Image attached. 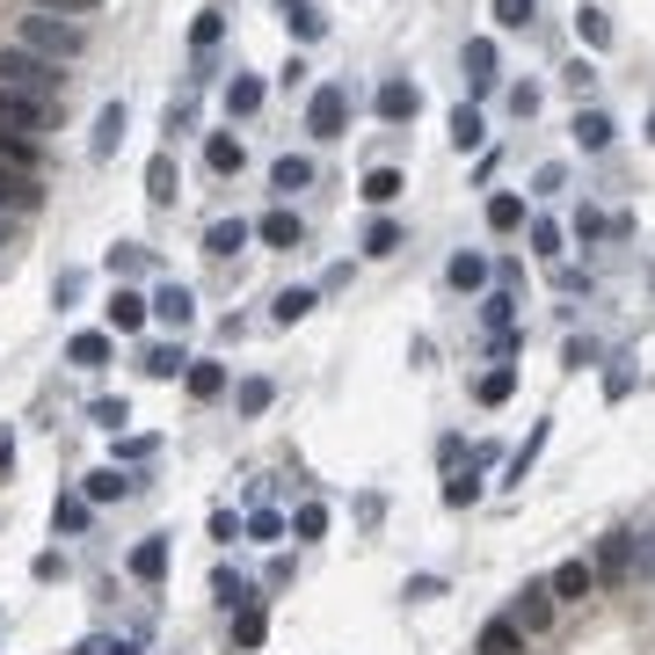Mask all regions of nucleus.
<instances>
[{
	"instance_id": "obj_54",
	"label": "nucleus",
	"mask_w": 655,
	"mask_h": 655,
	"mask_svg": "<svg viewBox=\"0 0 655 655\" xmlns=\"http://www.w3.org/2000/svg\"><path fill=\"white\" fill-rule=\"evenodd\" d=\"M510 110H518V117H532V110H539V87L518 81V87H510Z\"/></svg>"
},
{
	"instance_id": "obj_40",
	"label": "nucleus",
	"mask_w": 655,
	"mask_h": 655,
	"mask_svg": "<svg viewBox=\"0 0 655 655\" xmlns=\"http://www.w3.org/2000/svg\"><path fill=\"white\" fill-rule=\"evenodd\" d=\"M451 284H459V292H481V284H488V262L481 256H451Z\"/></svg>"
},
{
	"instance_id": "obj_32",
	"label": "nucleus",
	"mask_w": 655,
	"mask_h": 655,
	"mask_svg": "<svg viewBox=\"0 0 655 655\" xmlns=\"http://www.w3.org/2000/svg\"><path fill=\"white\" fill-rule=\"evenodd\" d=\"M183 380H190L197 401H219V394H226V372H219V364H205V357H190V372H183Z\"/></svg>"
},
{
	"instance_id": "obj_52",
	"label": "nucleus",
	"mask_w": 655,
	"mask_h": 655,
	"mask_svg": "<svg viewBox=\"0 0 655 655\" xmlns=\"http://www.w3.org/2000/svg\"><path fill=\"white\" fill-rule=\"evenodd\" d=\"M510 313H518V299H510V292H496V299L481 306V321H488V328H510Z\"/></svg>"
},
{
	"instance_id": "obj_13",
	"label": "nucleus",
	"mask_w": 655,
	"mask_h": 655,
	"mask_svg": "<svg viewBox=\"0 0 655 655\" xmlns=\"http://www.w3.org/2000/svg\"><path fill=\"white\" fill-rule=\"evenodd\" d=\"M466 87H474V95L496 87V44H488V37H466Z\"/></svg>"
},
{
	"instance_id": "obj_34",
	"label": "nucleus",
	"mask_w": 655,
	"mask_h": 655,
	"mask_svg": "<svg viewBox=\"0 0 655 655\" xmlns=\"http://www.w3.org/2000/svg\"><path fill=\"white\" fill-rule=\"evenodd\" d=\"M262 634H270V626H262V604H241V612H233V648H262Z\"/></svg>"
},
{
	"instance_id": "obj_24",
	"label": "nucleus",
	"mask_w": 655,
	"mask_h": 655,
	"mask_svg": "<svg viewBox=\"0 0 655 655\" xmlns=\"http://www.w3.org/2000/svg\"><path fill=\"white\" fill-rule=\"evenodd\" d=\"M306 183H313V160H306V154H284V160H277V168H270V190H277V197L306 190Z\"/></svg>"
},
{
	"instance_id": "obj_30",
	"label": "nucleus",
	"mask_w": 655,
	"mask_h": 655,
	"mask_svg": "<svg viewBox=\"0 0 655 655\" xmlns=\"http://www.w3.org/2000/svg\"><path fill=\"white\" fill-rule=\"evenodd\" d=\"M474 394H481V408H502V401L518 394V372H510V364H496V372H481V386H474Z\"/></svg>"
},
{
	"instance_id": "obj_6",
	"label": "nucleus",
	"mask_w": 655,
	"mask_h": 655,
	"mask_svg": "<svg viewBox=\"0 0 655 655\" xmlns=\"http://www.w3.org/2000/svg\"><path fill=\"white\" fill-rule=\"evenodd\" d=\"M590 569H597V583H626V575H634V539H626V532H604Z\"/></svg>"
},
{
	"instance_id": "obj_23",
	"label": "nucleus",
	"mask_w": 655,
	"mask_h": 655,
	"mask_svg": "<svg viewBox=\"0 0 655 655\" xmlns=\"http://www.w3.org/2000/svg\"><path fill=\"white\" fill-rule=\"evenodd\" d=\"M481 655H524V626L518 620H488L481 626Z\"/></svg>"
},
{
	"instance_id": "obj_17",
	"label": "nucleus",
	"mask_w": 655,
	"mask_h": 655,
	"mask_svg": "<svg viewBox=\"0 0 655 655\" xmlns=\"http://www.w3.org/2000/svg\"><path fill=\"white\" fill-rule=\"evenodd\" d=\"M256 241H262V248H299L306 233H299L292 211H262V219H256Z\"/></svg>"
},
{
	"instance_id": "obj_33",
	"label": "nucleus",
	"mask_w": 655,
	"mask_h": 655,
	"mask_svg": "<svg viewBox=\"0 0 655 655\" xmlns=\"http://www.w3.org/2000/svg\"><path fill=\"white\" fill-rule=\"evenodd\" d=\"M401 190H408V175H401V168H372V175H364V197H372V205H394Z\"/></svg>"
},
{
	"instance_id": "obj_35",
	"label": "nucleus",
	"mask_w": 655,
	"mask_h": 655,
	"mask_svg": "<svg viewBox=\"0 0 655 655\" xmlns=\"http://www.w3.org/2000/svg\"><path fill=\"white\" fill-rule=\"evenodd\" d=\"M270 401H277V386H270V380H241V386H233V408H241V415H262Z\"/></svg>"
},
{
	"instance_id": "obj_51",
	"label": "nucleus",
	"mask_w": 655,
	"mask_h": 655,
	"mask_svg": "<svg viewBox=\"0 0 655 655\" xmlns=\"http://www.w3.org/2000/svg\"><path fill=\"white\" fill-rule=\"evenodd\" d=\"M30 8H44V15H73V22H81L87 8H103V0H30Z\"/></svg>"
},
{
	"instance_id": "obj_43",
	"label": "nucleus",
	"mask_w": 655,
	"mask_h": 655,
	"mask_svg": "<svg viewBox=\"0 0 655 655\" xmlns=\"http://www.w3.org/2000/svg\"><path fill=\"white\" fill-rule=\"evenodd\" d=\"M52 524H59V532H81V524H87V496H59L52 502Z\"/></svg>"
},
{
	"instance_id": "obj_20",
	"label": "nucleus",
	"mask_w": 655,
	"mask_h": 655,
	"mask_svg": "<svg viewBox=\"0 0 655 655\" xmlns=\"http://www.w3.org/2000/svg\"><path fill=\"white\" fill-rule=\"evenodd\" d=\"M132 575L138 583H160V575H168V539H138L132 547Z\"/></svg>"
},
{
	"instance_id": "obj_5",
	"label": "nucleus",
	"mask_w": 655,
	"mask_h": 655,
	"mask_svg": "<svg viewBox=\"0 0 655 655\" xmlns=\"http://www.w3.org/2000/svg\"><path fill=\"white\" fill-rule=\"evenodd\" d=\"M0 211L8 219H30V211H44V175H22L0 160Z\"/></svg>"
},
{
	"instance_id": "obj_19",
	"label": "nucleus",
	"mask_w": 655,
	"mask_h": 655,
	"mask_svg": "<svg viewBox=\"0 0 655 655\" xmlns=\"http://www.w3.org/2000/svg\"><path fill=\"white\" fill-rule=\"evenodd\" d=\"M481 138H488L481 110H474V103H459V110H451V146H459V154H481Z\"/></svg>"
},
{
	"instance_id": "obj_26",
	"label": "nucleus",
	"mask_w": 655,
	"mask_h": 655,
	"mask_svg": "<svg viewBox=\"0 0 655 655\" xmlns=\"http://www.w3.org/2000/svg\"><path fill=\"white\" fill-rule=\"evenodd\" d=\"M124 146V103H103V117H95V160H110Z\"/></svg>"
},
{
	"instance_id": "obj_45",
	"label": "nucleus",
	"mask_w": 655,
	"mask_h": 655,
	"mask_svg": "<svg viewBox=\"0 0 655 655\" xmlns=\"http://www.w3.org/2000/svg\"><path fill=\"white\" fill-rule=\"evenodd\" d=\"M532 15H539V0H496V22H502V30H524Z\"/></svg>"
},
{
	"instance_id": "obj_31",
	"label": "nucleus",
	"mask_w": 655,
	"mask_h": 655,
	"mask_svg": "<svg viewBox=\"0 0 655 655\" xmlns=\"http://www.w3.org/2000/svg\"><path fill=\"white\" fill-rule=\"evenodd\" d=\"M575 37H583L590 52H604V44H612V15H604V8H575Z\"/></svg>"
},
{
	"instance_id": "obj_8",
	"label": "nucleus",
	"mask_w": 655,
	"mask_h": 655,
	"mask_svg": "<svg viewBox=\"0 0 655 655\" xmlns=\"http://www.w3.org/2000/svg\"><path fill=\"white\" fill-rule=\"evenodd\" d=\"M547 590H553V604H583L590 590H597V569H590V561H561V569L547 575Z\"/></svg>"
},
{
	"instance_id": "obj_22",
	"label": "nucleus",
	"mask_w": 655,
	"mask_h": 655,
	"mask_svg": "<svg viewBox=\"0 0 655 655\" xmlns=\"http://www.w3.org/2000/svg\"><path fill=\"white\" fill-rule=\"evenodd\" d=\"M0 160H8V168H22V175H37V168H44V146H37V138H22V132H0Z\"/></svg>"
},
{
	"instance_id": "obj_53",
	"label": "nucleus",
	"mask_w": 655,
	"mask_h": 655,
	"mask_svg": "<svg viewBox=\"0 0 655 655\" xmlns=\"http://www.w3.org/2000/svg\"><path fill=\"white\" fill-rule=\"evenodd\" d=\"M561 183H569V168H561V160H547V168L532 175V190H539V197H553V190H561Z\"/></svg>"
},
{
	"instance_id": "obj_7",
	"label": "nucleus",
	"mask_w": 655,
	"mask_h": 655,
	"mask_svg": "<svg viewBox=\"0 0 655 655\" xmlns=\"http://www.w3.org/2000/svg\"><path fill=\"white\" fill-rule=\"evenodd\" d=\"M146 313H154L160 328H190L197 321V299H190V284H160V292L146 299Z\"/></svg>"
},
{
	"instance_id": "obj_9",
	"label": "nucleus",
	"mask_w": 655,
	"mask_h": 655,
	"mask_svg": "<svg viewBox=\"0 0 655 655\" xmlns=\"http://www.w3.org/2000/svg\"><path fill=\"white\" fill-rule=\"evenodd\" d=\"M372 110H380L386 124H408L415 110H423V87H415V81H380V95H372Z\"/></svg>"
},
{
	"instance_id": "obj_58",
	"label": "nucleus",
	"mask_w": 655,
	"mask_h": 655,
	"mask_svg": "<svg viewBox=\"0 0 655 655\" xmlns=\"http://www.w3.org/2000/svg\"><path fill=\"white\" fill-rule=\"evenodd\" d=\"M648 138H655V110H648Z\"/></svg>"
},
{
	"instance_id": "obj_42",
	"label": "nucleus",
	"mask_w": 655,
	"mask_h": 655,
	"mask_svg": "<svg viewBox=\"0 0 655 655\" xmlns=\"http://www.w3.org/2000/svg\"><path fill=\"white\" fill-rule=\"evenodd\" d=\"M219 37H226V15H219V8H205V15L190 22V44H197V52H211Z\"/></svg>"
},
{
	"instance_id": "obj_28",
	"label": "nucleus",
	"mask_w": 655,
	"mask_h": 655,
	"mask_svg": "<svg viewBox=\"0 0 655 655\" xmlns=\"http://www.w3.org/2000/svg\"><path fill=\"white\" fill-rule=\"evenodd\" d=\"M284 22H292V37H299V44H313V37L328 30V15L313 8V0H284Z\"/></svg>"
},
{
	"instance_id": "obj_48",
	"label": "nucleus",
	"mask_w": 655,
	"mask_h": 655,
	"mask_svg": "<svg viewBox=\"0 0 655 655\" xmlns=\"http://www.w3.org/2000/svg\"><path fill=\"white\" fill-rule=\"evenodd\" d=\"M292 532H299V539H321V532H328V510H321V502H306V510L292 518Z\"/></svg>"
},
{
	"instance_id": "obj_57",
	"label": "nucleus",
	"mask_w": 655,
	"mask_h": 655,
	"mask_svg": "<svg viewBox=\"0 0 655 655\" xmlns=\"http://www.w3.org/2000/svg\"><path fill=\"white\" fill-rule=\"evenodd\" d=\"M8 241H15V219H8V211H0V248H8Z\"/></svg>"
},
{
	"instance_id": "obj_18",
	"label": "nucleus",
	"mask_w": 655,
	"mask_h": 655,
	"mask_svg": "<svg viewBox=\"0 0 655 655\" xmlns=\"http://www.w3.org/2000/svg\"><path fill=\"white\" fill-rule=\"evenodd\" d=\"M248 233H256L248 219H211L205 226V256H233V248H248Z\"/></svg>"
},
{
	"instance_id": "obj_46",
	"label": "nucleus",
	"mask_w": 655,
	"mask_h": 655,
	"mask_svg": "<svg viewBox=\"0 0 655 655\" xmlns=\"http://www.w3.org/2000/svg\"><path fill=\"white\" fill-rule=\"evenodd\" d=\"M604 233H612V219H604V211H575V241H604Z\"/></svg>"
},
{
	"instance_id": "obj_1",
	"label": "nucleus",
	"mask_w": 655,
	"mask_h": 655,
	"mask_svg": "<svg viewBox=\"0 0 655 655\" xmlns=\"http://www.w3.org/2000/svg\"><path fill=\"white\" fill-rule=\"evenodd\" d=\"M15 44H22V52H37V59H52V66H73V59L87 52V30L73 15H44V8H30L22 30H15Z\"/></svg>"
},
{
	"instance_id": "obj_49",
	"label": "nucleus",
	"mask_w": 655,
	"mask_h": 655,
	"mask_svg": "<svg viewBox=\"0 0 655 655\" xmlns=\"http://www.w3.org/2000/svg\"><path fill=\"white\" fill-rule=\"evenodd\" d=\"M73 655H138V641H110V634H95V641H81Z\"/></svg>"
},
{
	"instance_id": "obj_36",
	"label": "nucleus",
	"mask_w": 655,
	"mask_h": 655,
	"mask_svg": "<svg viewBox=\"0 0 655 655\" xmlns=\"http://www.w3.org/2000/svg\"><path fill=\"white\" fill-rule=\"evenodd\" d=\"M211 597H219L226 612H241V604H256V597H248V583H241L233 569H219V575H211Z\"/></svg>"
},
{
	"instance_id": "obj_10",
	"label": "nucleus",
	"mask_w": 655,
	"mask_h": 655,
	"mask_svg": "<svg viewBox=\"0 0 655 655\" xmlns=\"http://www.w3.org/2000/svg\"><path fill=\"white\" fill-rule=\"evenodd\" d=\"M175 190H183V175H175V154H154V160H146V205L168 211V205H175Z\"/></svg>"
},
{
	"instance_id": "obj_38",
	"label": "nucleus",
	"mask_w": 655,
	"mask_h": 655,
	"mask_svg": "<svg viewBox=\"0 0 655 655\" xmlns=\"http://www.w3.org/2000/svg\"><path fill=\"white\" fill-rule=\"evenodd\" d=\"M146 262H154V248H138V241H117V248H110V270H117V277H138Z\"/></svg>"
},
{
	"instance_id": "obj_29",
	"label": "nucleus",
	"mask_w": 655,
	"mask_h": 655,
	"mask_svg": "<svg viewBox=\"0 0 655 655\" xmlns=\"http://www.w3.org/2000/svg\"><path fill=\"white\" fill-rule=\"evenodd\" d=\"M226 110H233V117H256V110H262V81L233 73V81H226Z\"/></svg>"
},
{
	"instance_id": "obj_39",
	"label": "nucleus",
	"mask_w": 655,
	"mask_h": 655,
	"mask_svg": "<svg viewBox=\"0 0 655 655\" xmlns=\"http://www.w3.org/2000/svg\"><path fill=\"white\" fill-rule=\"evenodd\" d=\"M394 248H401V226L394 219H372V226H364V256H394Z\"/></svg>"
},
{
	"instance_id": "obj_15",
	"label": "nucleus",
	"mask_w": 655,
	"mask_h": 655,
	"mask_svg": "<svg viewBox=\"0 0 655 655\" xmlns=\"http://www.w3.org/2000/svg\"><path fill=\"white\" fill-rule=\"evenodd\" d=\"M241 160H248V146H241L233 132H211V138H205V168H211V175H241Z\"/></svg>"
},
{
	"instance_id": "obj_21",
	"label": "nucleus",
	"mask_w": 655,
	"mask_h": 655,
	"mask_svg": "<svg viewBox=\"0 0 655 655\" xmlns=\"http://www.w3.org/2000/svg\"><path fill=\"white\" fill-rule=\"evenodd\" d=\"M138 364H146V380H175V372H190V350L183 343H154Z\"/></svg>"
},
{
	"instance_id": "obj_14",
	"label": "nucleus",
	"mask_w": 655,
	"mask_h": 655,
	"mask_svg": "<svg viewBox=\"0 0 655 655\" xmlns=\"http://www.w3.org/2000/svg\"><path fill=\"white\" fill-rule=\"evenodd\" d=\"M612 138H620V124L604 117V110H575V146H583V154H604Z\"/></svg>"
},
{
	"instance_id": "obj_3",
	"label": "nucleus",
	"mask_w": 655,
	"mask_h": 655,
	"mask_svg": "<svg viewBox=\"0 0 655 655\" xmlns=\"http://www.w3.org/2000/svg\"><path fill=\"white\" fill-rule=\"evenodd\" d=\"M0 132H22L44 146V132H52V103H37V95H8L0 87Z\"/></svg>"
},
{
	"instance_id": "obj_4",
	"label": "nucleus",
	"mask_w": 655,
	"mask_h": 655,
	"mask_svg": "<svg viewBox=\"0 0 655 655\" xmlns=\"http://www.w3.org/2000/svg\"><path fill=\"white\" fill-rule=\"evenodd\" d=\"M350 124V87H313L306 95V132L313 138H343Z\"/></svg>"
},
{
	"instance_id": "obj_2",
	"label": "nucleus",
	"mask_w": 655,
	"mask_h": 655,
	"mask_svg": "<svg viewBox=\"0 0 655 655\" xmlns=\"http://www.w3.org/2000/svg\"><path fill=\"white\" fill-rule=\"evenodd\" d=\"M0 87L8 95H37V103H66V73L52 59L22 52V44H0Z\"/></svg>"
},
{
	"instance_id": "obj_27",
	"label": "nucleus",
	"mask_w": 655,
	"mask_h": 655,
	"mask_svg": "<svg viewBox=\"0 0 655 655\" xmlns=\"http://www.w3.org/2000/svg\"><path fill=\"white\" fill-rule=\"evenodd\" d=\"M488 226H496V233H518V226H524V197L518 190H496V197H488Z\"/></svg>"
},
{
	"instance_id": "obj_41",
	"label": "nucleus",
	"mask_w": 655,
	"mask_h": 655,
	"mask_svg": "<svg viewBox=\"0 0 655 655\" xmlns=\"http://www.w3.org/2000/svg\"><path fill=\"white\" fill-rule=\"evenodd\" d=\"M445 502H451V510L481 502V474H474V466H466V474H451V481H445Z\"/></svg>"
},
{
	"instance_id": "obj_50",
	"label": "nucleus",
	"mask_w": 655,
	"mask_h": 655,
	"mask_svg": "<svg viewBox=\"0 0 655 655\" xmlns=\"http://www.w3.org/2000/svg\"><path fill=\"white\" fill-rule=\"evenodd\" d=\"M87 415H95L103 430H124V423H132V408H124V401H95V408H87Z\"/></svg>"
},
{
	"instance_id": "obj_55",
	"label": "nucleus",
	"mask_w": 655,
	"mask_h": 655,
	"mask_svg": "<svg viewBox=\"0 0 655 655\" xmlns=\"http://www.w3.org/2000/svg\"><path fill=\"white\" fill-rule=\"evenodd\" d=\"M248 532H256V539H277V532H284V518H277V510H256V518H248Z\"/></svg>"
},
{
	"instance_id": "obj_37",
	"label": "nucleus",
	"mask_w": 655,
	"mask_h": 655,
	"mask_svg": "<svg viewBox=\"0 0 655 655\" xmlns=\"http://www.w3.org/2000/svg\"><path fill=\"white\" fill-rule=\"evenodd\" d=\"M277 321H284V328H292V321H306V313H313V292H306V284H292V292H277Z\"/></svg>"
},
{
	"instance_id": "obj_44",
	"label": "nucleus",
	"mask_w": 655,
	"mask_h": 655,
	"mask_svg": "<svg viewBox=\"0 0 655 655\" xmlns=\"http://www.w3.org/2000/svg\"><path fill=\"white\" fill-rule=\"evenodd\" d=\"M532 256H539V262H561V226H553V219L532 226Z\"/></svg>"
},
{
	"instance_id": "obj_12",
	"label": "nucleus",
	"mask_w": 655,
	"mask_h": 655,
	"mask_svg": "<svg viewBox=\"0 0 655 655\" xmlns=\"http://www.w3.org/2000/svg\"><path fill=\"white\" fill-rule=\"evenodd\" d=\"M146 321H154V313H146V299L117 284V292H110V335H138Z\"/></svg>"
},
{
	"instance_id": "obj_56",
	"label": "nucleus",
	"mask_w": 655,
	"mask_h": 655,
	"mask_svg": "<svg viewBox=\"0 0 655 655\" xmlns=\"http://www.w3.org/2000/svg\"><path fill=\"white\" fill-rule=\"evenodd\" d=\"M8 466H15V430L0 423V481H8Z\"/></svg>"
},
{
	"instance_id": "obj_47",
	"label": "nucleus",
	"mask_w": 655,
	"mask_h": 655,
	"mask_svg": "<svg viewBox=\"0 0 655 655\" xmlns=\"http://www.w3.org/2000/svg\"><path fill=\"white\" fill-rule=\"evenodd\" d=\"M561 81H569V95H575V103H583L590 87H597V66H590V59H575V66H569V73H561Z\"/></svg>"
},
{
	"instance_id": "obj_16",
	"label": "nucleus",
	"mask_w": 655,
	"mask_h": 655,
	"mask_svg": "<svg viewBox=\"0 0 655 655\" xmlns=\"http://www.w3.org/2000/svg\"><path fill=\"white\" fill-rule=\"evenodd\" d=\"M132 488H138V474H117V466H95L81 496H87V502H117V496H132Z\"/></svg>"
},
{
	"instance_id": "obj_25",
	"label": "nucleus",
	"mask_w": 655,
	"mask_h": 655,
	"mask_svg": "<svg viewBox=\"0 0 655 655\" xmlns=\"http://www.w3.org/2000/svg\"><path fill=\"white\" fill-rule=\"evenodd\" d=\"M66 357L81 364V372H95V364H110V335H103V328H81V335L66 343Z\"/></svg>"
},
{
	"instance_id": "obj_11",
	"label": "nucleus",
	"mask_w": 655,
	"mask_h": 655,
	"mask_svg": "<svg viewBox=\"0 0 655 655\" xmlns=\"http://www.w3.org/2000/svg\"><path fill=\"white\" fill-rule=\"evenodd\" d=\"M518 626H524V634H547V626H553V590L547 583H524L518 590Z\"/></svg>"
}]
</instances>
